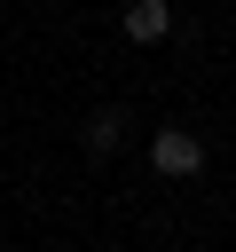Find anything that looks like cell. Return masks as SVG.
Masks as SVG:
<instances>
[{"label": "cell", "mask_w": 236, "mask_h": 252, "mask_svg": "<svg viewBox=\"0 0 236 252\" xmlns=\"http://www.w3.org/2000/svg\"><path fill=\"white\" fill-rule=\"evenodd\" d=\"M118 24H126V39H134V47H157V39L173 32V8H165V0H126V16H118Z\"/></svg>", "instance_id": "7a4b0ae2"}, {"label": "cell", "mask_w": 236, "mask_h": 252, "mask_svg": "<svg viewBox=\"0 0 236 252\" xmlns=\"http://www.w3.org/2000/svg\"><path fill=\"white\" fill-rule=\"evenodd\" d=\"M149 165L173 173V181H189V173H205V142H197L189 126H157V134H149Z\"/></svg>", "instance_id": "6da1fadb"}, {"label": "cell", "mask_w": 236, "mask_h": 252, "mask_svg": "<svg viewBox=\"0 0 236 252\" xmlns=\"http://www.w3.org/2000/svg\"><path fill=\"white\" fill-rule=\"evenodd\" d=\"M118 142H126V110H94L87 118V158H110Z\"/></svg>", "instance_id": "3957f363"}]
</instances>
